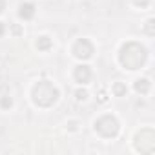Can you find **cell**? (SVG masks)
I'll return each instance as SVG.
<instances>
[{
    "instance_id": "obj_4",
    "label": "cell",
    "mask_w": 155,
    "mask_h": 155,
    "mask_svg": "<svg viewBox=\"0 0 155 155\" xmlns=\"http://www.w3.org/2000/svg\"><path fill=\"white\" fill-rule=\"evenodd\" d=\"M135 150L140 153H151L155 150V133L153 130H142L135 137Z\"/></svg>"
},
{
    "instance_id": "obj_11",
    "label": "cell",
    "mask_w": 155,
    "mask_h": 155,
    "mask_svg": "<svg viewBox=\"0 0 155 155\" xmlns=\"http://www.w3.org/2000/svg\"><path fill=\"white\" fill-rule=\"evenodd\" d=\"M75 97L79 99V101H84V99L88 97V91H86V90H79V91H75Z\"/></svg>"
},
{
    "instance_id": "obj_2",
    "label": "cell",
    "mask_w": 155,
    "mask_h": 155,
    "mask_svg": "<svg viewBox=\"0 0 155 155\" xmlns=\"http://www.w3.org/2000/svg\"><path fill=\"white\" fill-rule=\"evenodd\" d=\"M58 99V90L48 82V81H40L35 88H33V102L37 106L42 108H49L51 104H55Z\"/></svg>"
},
{
    "instance_id": "obj_7",
    "label": "cell",
    "mask_w": 155,
    "mask_h": 155,
    "mask_svg": "<svg viewBox=\"0 0 155 155\" xmlns=\"http://www.w3.org/2000/svg\"><path fill=\"white\" fill-rule=\"evenodd\" d=\"M18 13H20V17H22V18L29 20V18L35 15V6H33V4H29V2H28V4H22Z\"/></svg>"
},
{
    "instance_id": "obj_1",
    "label": "cell",
    "mask_w": 155,
    "mask_h": 155,
    "mask_svg": "<svg viewBox=\"0 0 155 155\" xmlns=\"http://www.w3.org/2000/svg\"><path fill=\"white\" fill-rule=\"evenodd\" d=\"M119 60L128 69H139L146 62V49L137 42H128L120 48Z\"/></svg>"
},
{
    "instance_id": "obj_6",
    "label": "cell",
    "mask_w": 155,
    "mask_h": 155,
    "mask_svg": "<svg viewBox=\"0 0 155 155\" xmlns=\"http://www.w3.org/2000/svg\"><path fill=\"white\" fill-rule=\"evenodd\" d=\"M73 77H75V81H77V82L86 84V82H90V79H91V69H90L88 66H79V68L75 69Z\"/></svg>"
},
{
    "instance_id": "obj_10",
    "label": "cell",
    "mask_w": 155,
    "mask_h": 155,
    "mask_svg": "<svg viewBox=\"0 0 155 155\" xmlns=\"http://www.w3.org/2000/svg\"><path fill=\"white\" fill-rule=\"evenodd\" d=\"M126 91H128V90H126V86H124V84H120V82H117V84L113 86V93H115L117 97H122V95H126Z\"/></svg>"
},
{
    "instance_id": "obj_17",
    "label": "cell",
    "mask_w": 155,
    "mask_h": 155,
    "mask_svg": "<svg viewBox=\"0 0 155 155\" xmlns=\"http://www.w3.org/2000/svg\"><path fill=\"white\" fill-rule=\"evenodd\" d=\"M4 11V0H0V13Z\"/></svg>"
},
{
    "instance_id": "obj_14",
    "label": "cell",
    "mask_w": 155,
    "mask_h": 155,
    "mask_svg": "<svg viewBox=\"0 0 155 155\" xmlns=\"http://www.w3.org/2000/svg\"><path fill=\"white\" fill-rule=\"evenodd\" d=\"M2 106H4V108L11 106V99H2Z\"/></svg>"
},
{
    "instance_id": "obj_16",
    "label": "cell",
    "mask_w": 155,
    "mask_h": 155,
    "mask_svg": "<svg viewBox=\"0 0 155 155\" xmlns=\"http://www.w3.org/2000/svg\"><path fill=\"white\" fill-rule=\"evenodd\" d=\"M4 28H6V26H4V22H0V35L4 33Z\"/></svg>"
},
{
    "instance_id": "obj_9",
    "label": "cell",
    "mask_w": 155,
    "mask_h": 155,
    "mask_svg": "<svg viewBox=\"0 0 155 155\" xmlns=\"http://www.w3.org/2000/svg\"><path fill=\"white\" fill-rule=\"evenodd\" d=\"M37 48L42 49V51L49 49V48H51V38H48V37H40V38L37 40Z\"/></svg>"
},
{
    "instance_id": "obj_5",
    "label": "cell",
    "mask_w": 155,
    "mask_h": 155,
    "mask_svg": "<svg viewBox=\"0 0 155 155\" xmlns=\"http://www.w3.org/2000/svg\"><path fill=\"white\" fill-rule=\"evenodd\" d=\"M73 53L75 57H79V58H90L91 53H93V46L90 40L86 38H81V40H77L75 46H73Z\"/></svg>"
},
{
    "instance_id": "obj_13",
    "label": "cell",
    "mask_w": 155,
    "mask_h": 155,
    "mask_svg": "<svg viewBox=\"0 0 155 155\" xmlns=\"http://www.w3.org/2000/svg\"><path fill=\"white\" fill-rule=\"evenodd\" d=\"M146 29H148L150 35H153V20H148V28H146Z\"/></svg>"
},
{
    "instance_id": "obj_3",
    "label": "cell",
    "mask_w": 155,
    "mask_h": 155,
    "mask_svg": "<svg viewBox=\"0 0 155 155\" xmlns=\"http://www.w3.org/2000/svg\"><path fill=\"white\" fill-rule=\"evenodd\" d=\"M95 130L102 137H115L119 133V120L113 115H102L95 120Z\"/></svg>"
},
{
    "instance_id": "obj_8",
    "label": "cell",
    "mask_w": 155,
    "mask_h": 155,
    "mask_svg": "<svg viewBox=\"0 0 155 155\" xmlns=\"http://www.w3.org/2000/svg\"><path fill=\"white\" fill-rule=\"evenodd\" d=\"M135 90H137L139 93H148V91H150V81H148V79H139V81L135 82Z\"/></svg>"
},
{
    "instance_id": "obj_12",
    "label": "cell",
    "mask_w": 155,
    "mask_h": 155,
    "mask_svg": "<svg viewBox=\"0 0 155 155\" xmlns=\"http://www.w3.org/2000/svg\"><path fill=\"white\" fill-rule=\"evenodd\" d=\"M133 2H135L137 6H140V8H146V6L150 4V0H133Z\"/></svg>"
},
{
    "instance_id": "obj_15",
    "label": "cell",
    "mask_w": 155,
    "mask_h": 155,
    "mask_svg": "<svg viewBox=\"0 0 155 155\" xmlns=\"http://www.w3.org/2000/svg\"><path fill=\"white\" fill-rule=\"evenodd\" d=\"M99 99H101V101L104 102V101H106V93H104V91H101V97H99Z\"/></svg>"
}]
</instances>
